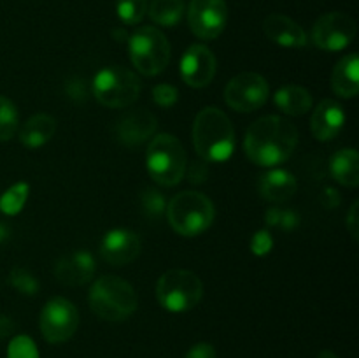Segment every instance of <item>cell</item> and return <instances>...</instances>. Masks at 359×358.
Wrapping results in <instances>:
<instances>
[{"instance_id": "cell-1", "label": "cell", "mask_w": 359, "mask_h": 358, "mask_svg": "<svg viewBox=\"0 0 359 358\" xmlns=\"http://www.w3.org/2000/svg\"><path fill=\"white\" fill-rule=\"evenodd\" d=\"M298 144V130L286 118L270 114L256 119L245 132L244 151L256 165L272 167L286 161Z\"/></svg>"}, {"instance_id": "cell-2", "label": "cell", "mask_w": 359, "mask_h": 358, "mask_svg": "<svg viewBox=\"0 0 359 358\" xmlns=\"http://www.w3.org/2000/svg\"><path fill=\"white\" fill-rule=\"evenodd\" d=\"M193 142L202 160L224 161L235 147V130L230 118L217 107H205L193 123Z\"/></svg>"}, {"instance_id": "cell-3", "label": "cell", "mask_w": 359, "mask_h": 358, "mask_svg": "<svg viewBox=\"0 0 359 358\" xmlns=\"http://www.w3.org/2000/svg\"><path fill=\"white\" fill-rule=\"evenodd\" d=\"M90 307L98 318L123 321L137 309V293L128 281L118 276H102L90 290Z\"/></svg>"}, {"instance_id": "cell-4", "label": "cell", "mask_w": 359, "mask_h": 358, "mask_svg": "<svg viewBox=\"0 0 359 358\" xmlns=\"http://www.w3.org/2000/svg\"><path fill=\"white\" fill-rule=\"evenodd\" d=\"M167 216L179 235L195 237L212 225L216 211L203 193L181 192L168 202Z\"/></svg>"}, {"instance_id": "cell-5", "label": "cell", "mask_w": 359, "mask_h": 358, "mask_svg": "<svg viewBox=\"0 0 359 358\" xmlns=\"http://www.w3.org/2000/svg\"><path fill=\"white\" fill-rule=\"evenodd\" d=\"M147 172L161 186H175L186 174V151L181 140L170 133H160L151 140L146 154Z\"/></svg>"}, {"instance_id": "cell-6", "label": "cell", "mask_w": 359, "mask_h": 358, "mask_svg": "<svg viewBox=\"0 0 359 358\" xmlns=\"http://www.w3.org/2000/svg\"><path fill=\"white\" fill-rule=\"evenodd\" d=\"M140 90V79L126 67H105L93 77V95L105 107H128L139 98Z\"/></svg>"}, {"instance_id": "cell-7", "label": "cell", "mask_w": 359, "mask_h": 358, "mask_svg": "<svg viewBox=\"0 0 359 358\" xmlns=\"http://www.w3.org/2000/svg\"><path fill=\"white\" fill-rule=\"evenodd\" d=\"M130 58L144 76H158L170 62V44L163 32L154 27H140L130 35Z\"/></svg>"}, {"instance_id": "cell-8", "label": "cell", "mask_w": 359, "mask_h": 358, "mask_svg": "<svg viewBox=\"0 0 359 358\" xmlns=\"http://www.w3.org/2000/svg\"><path fill=\"white\" fill-rule=\"evenodd\" d=\"M203 295V284L191 270L172 269L160 277L156 297L167 311L184 312L198 305Z\"/></svg>"}, {"instance_id": "cell-9", "label": "cell", "mask_w": 359, "mask_h": 358, "mask_svg": "<svg viewBox=\"0 0 359 358\" xmlns=\"http://www.w3.org/2000/svg\"><path fill=\"white\" fill-rule=\"evenodd\" d=\"M79 326V312L76 305L63 297H55L41 312V332L51 344L69 340Z\"/></svg>"}, {"instance_id": "cell-10", "label": "cell", "mask_w": 359, "mask_h": 358, "mask_svg": "<svg viewBox=\"0 0 359 358\" xmlns=\"http://www.w3.org/2000/svg\"><path fill=\"white\" fill-rule=\"evenodd\" d=\"M269 98V83L256 72H242L235 76L224 90V100L238 112H252Z\"/></svg>"}, {"instance_id": "cell-11", "label": "cell", "mask_w": 359, "mask_h": 358, "mask_svg": "<svg viewBox=\"0 0 359 358\" xmlns=\"http://www.w3.org/2000/svg\"><path fill=\"white\" fill-rule=\"evenodd\" d=\"M356 35V21L344 13H328L312 27V41L325 51H340L353 42Z\"/></svg>"}, {"instance_id": "cell-12", "label": "cell", "mask_w": 359, "mask_h": 358, "mask_svg": "<svg viewBox=\"0 0 359 358\" xmlns=\"http://www.w3.org/2000/svg\"><path fill=\"white\" fill-rule=\"evenodd\" d=\"M228 7L224 0H191L188 11L189 28L203 41H212L226 27Z\"/></svg>"}, {"instance_id": "cell-13", "label": "cell", "mask_w": 359, "mask_h": 358, "mask_svg": "<svg viewBox=\"0 0 359 358\" xmlns=\"http://www.w3.org/2000/svg\"><path fill=\"white\" fill-rule=\"evenodd\" d=\"M217 62L214 53L202 44H193L186 49L181 60V76L186 84L203 88L216 76Z\"/></svg>"}, {"instance_id": "cell-14", "label": "cell", "mask_w": 359, "mask_h": 358, "mask_svg": "<svg viewBox=\"0 0 359 358\" xmlns=\"http://www.w3.org/2000/svg\"><path fill=\"white\" fill-rule=\"evenodd\" d=\"M140 249H142L140 237L135 232L126 230V228L107 232L100 244L102 258L107 260L112 265H126L133 262L140 255Z\"/></svg>"}, {"instance_id": "cell-15", "label": "cell", "mask_w": 359, "mask_h": 358, "mask_svg": "<svg viewBox=\"0 0 359 358\" xmlns=\"http://www.w3.org/2000/svg\"><path fill=\"white\" fill-rule=\"evenodd\" d=\"M158 128V121L153 112L146 109H135L121 118L116 123V137L125 146L133 147L139 144L146 142Z\"/></svg>"}, {"instance_id": "cell-16", "label": "cell", "mask_w": 359, "mask_h": 358, "mask_svg": "<svg viewBox=\"0 0 359 358\" xmlns=\"http://www.w3.org/2000/svg\"><path fill=\"white\" fill-rule=\"evenodd\" d=\"M95 260L88 251H76L58 260L55 276L60 283L69 286H81L88 283L95 274Z\"/></svg>"}, {"instance_id": "cell-17", "label": "cell", "mask_w": 359, "mask_h": 358, "mask_svg": "<svg viewBox=\"0 0 359 358\" xmlns=\"http://www.w3.org/2000/svg\"><path fill=\"white\" fill-rule=\"evenodd\" d=\"M344 123H346V114L342 105L332 98H326L314 109L311 119L312 133L318 140H332L344 128Z\"/></svg>"}, {"instance_id": "cell-18", "label": "cell", "mask_w": 359, "mask_h": 358, "mask_svg": "<svg viewBox=\"0 0 359 358\" xmlns=\"http://www.w3.org/2000/svg\"><path fill=\"white\" fill-rule=\"evenodd\" d=\"M263 32L276 44L284 48H302L307 44L304 28L284 14H270L263 21Z\"/></svg>"}, {"instance_id": "cell-19", "label": "cell", "mask_w": 359, "mask_h": 358, "mask_svg": "<svg viewBox=\"0 0 359 358\" xmlns=\"http://www.w3.org/2000/svg\"><path fill=\"white\" fill-rule=\"evenodd\" d=\"M297 178L284 168H273L258 181V192L269 202H286L297 193Z\"/></svg>"}, {"instance_id": "cell-20", "label": "cell", "mask_w": 359, "mask_h": 358, "mask_svg": "<svg viewBox=\"0 0 359 358\" xmlns=\"http://www.w3.org/2000/svg\"><path fill=\"white\" fill-rule=\"evenodd\" d=\"M332 90L342 98L356 97L359 91V58L356 53L340 60L332 72Z\"/></svg>"}, {"instance_id": "cell-21", "label": "cell", "mask_w": 359, "mask_h": 358, "mask_svg": "<svg viewBox=\"0 0 359 358\" xmlns=\"http://www.w3.org/2000/svg\"><path fill=\"white\" fill-rule=\"evenodd\" d=\"M330 172L337 183L356 188L359 185V157L354 147H344L337 151L330 160Z\"/></svg>"}, {"instance_id": "cell-22", "label": "cell", "mask_w": 359, "mask_h": 358, "mask_svg": "<svg viewBox=\"0 0 359 358\" xmlns=\"http://www.w3.org/2000/svg\"><path fill=\"white\" fill-rule=\"evenodd\" d=\"M56 132V119L49 114H35L28 119L20 132V140L27 147H41Z\"/></svg>"}, {"instance_id": "cell-23", "label": "cell", "mask_w": 359, "mask_h": 358, "mask_svg": "<svg viewBox=\"0 0 359 358\" xmlns=\"http://www.w3.org/2000/svg\"><path fill=\"white\" fill-rule=\"evenodd\" d=\"M277 107L290 116H302L312 107V95L302 86H283L273 97Z\"/></svg>"}, {"instance_id": "cell-24", "label": "cell", "mask_w": 359, "mask_h": 358, "mask_svg": "<svg viewBox=\"0 0 359 358\" xmlns=\"http://www.w3.org/2000/svg\"><path fill=\"white\" fill-rule=\"evenodd\" d=\"M147 11L154 23L174 27L184 14V2L182 0H153Z\"/></svg>"}, {"instance_id": "cell-25", "label": "cell", "mask_w": 359, "mask_h": 358, "mask_svg": "<svg viewBox=\"0 0 359 358\" xmlns=\"http://www.w3.org/2000/svg\"><path fill=\"white\" fill-rule=\"evenodd\" d=\"M28 192H30V186L27 183H16V185L11 186L0 197V211L4 214H9V216L20 213L27 202Z\"/></svg>"}, {"instance_id": "cell-26", "label": "cell", "mask_w": 359, "mask_h": 358, "mask_svg": "<svg viewBox=\"0 0 359 358\" xmlns=\"http://www.w3.org/2000/svg\"><path fill=\"white\" fill-rule=\"evenodd\" d=\"M18 109L7 97L0 95V140L13 139L18 130Z\"/></svg>"}, {"instance_id": "cell-27", "label": "cell", "mask_w": 359, "mask_h": 358, "mask_svg": "<svg viewBox=\"0 0 359 358\" xmlns=\"http://www.w3.org/2000/svg\"><path fill=\"white\" fill-rule=\"evenodd\" d=\"M147 0H118L116 2V11L123 23L137 25L144 20L147 14Z\"/></svg>"}, {"instance_id": "cell-28", "label": "cell", "mask_w": 359, "mask_h": 358, "mask_svg": "<svg viewBox=\"0 0 359 358\" xmlns=\"http://www.w3.org/2000/svg\"><path fill=\"white\" fill-rule=\"evenodd\" d=\"M9 283L16 288L20 293L35 295L39 291V281L32 272H28L23 267H14L9 274Z\"/></svg>"}, {"instance_id": "cell-29", "label": "cell", "mask_w": 359, "mask_h": 358, "mask_svg": "<svg viewBox=\"0 0 359 358\" xmlns=\"http://www.w3.org/2000/svg\"><path fill=\"white\" fill-rule=\"evenodd\" d=\"M7 358H39L37 346L28 336H18L9 343Z\"/></svg>"}, {"instance_id": "cell-30", "label": "cell", "mask_w": 359, "mask_h": 358, "mask_svg": "<svg viewBox=\"0 0 359 358\" xmlns=\"http://www.w3.org/2000/svg\"><path fill=\"white\" fill-rule=\"evenodd\" d=\"M140 200H142L144 213L149 218H160L161 214L167 211V200H165V197L154 188H147L146 192L142 193V199Z\"/></svg>"}, {"instance_id": "cell-31", "label": "cell", "mask_w": 359, "mask_h": 358, "mask_svg": "<svg viewBox=\"0 0 359 358\" xmlns=\"http://www.w3.org/2000/svg\"><path fill=\"white\" fill-rule=\"evenodd\" d=\"M153 98L161 107H172L177 102L179 91L172 84H158L153 88Z\"/></svg>"}, {"instance_id": "cell-32", "label": "cell", "mask_w": 359, "mask_h": 358, "mask_svg": "<svg viewBox=\"0 0 359 358\" xmlns=\"http://www.w3.org/2000/svg\"><path fill=\"white\" fill-rule=\"evenodd\" d=\"M273 239L269 230H258L251 239V249L256 256H265L272 251Z\"/></svg>"}, {"instance_id": "cell-33", "label": "cell", "mask_w": 359, "mask_h": 358, "mask_svg": "<svg viewBox=\"0 0 359 358\" xmlns=\"http://www.w3.org/2000/svg\"><path fill=\"white\" fill-rule=\"evenodd\" d=\"M207 175H209V167H207V161L205 160L193 161V164L189 165L188 179L191 183H195V185H200V183L205 181Z\"/></svg>"}, {"instance_id": "cell-34", "label": "cell", "mask_w": 359, "mask_h": 358, "mask_svg": "<svg viewBox=\"0 0 359 358\" xmlns=\"http://www.w3.org/2000/svg\"><path fill=\"white\" fill-rule=\"evenodd\" d=\"M186 358H217V354L212 344L200 343V344H195V346L188 351Z\"/></svg>"}, {"instance_id": "cell-35", "label": "cell", "mask_w": 359, "mask_h": 358, "mask_svg": "<svg viewBox=\"0 0 359 358\" xmlns=\"http://www.w3.org/2000/svg\"><path fill=\"white\" fill-rule=\"evenodd\" d=\"M358 207H359V202H356L351 206V211L349 214H347V230H349V234L353 235V239H358V234H359V216H358Z\"/></svg>"}, {"instance_id": "cell-36", "label": "cell", "mask_w": 359, "mask_h": 358, "mask_svg": "<svg viewBox=\"0 0 359 358\" xmlns=\"http://www.w3.org/2000/svg\"><path fill=\"white\" fill-rule=\"evenodd\" d=\"M298 221H300V218L297 216V213H293V211H280L279 225L277 227H280L283 230H293L298 225Z\"/></svg>"}, {"instance_id": "cell-37", "label": "cell", "mask_w": 359, "mask_h": 358, "mask_svg": "<svg viewBox=\"0 0 359 358\" xmlns=\"http://www.w3.org/2000/svg\"><path fill=\"white\" fill-rule=\"evenodd\" d=\"M321 202L323 206L328 207V209H333L340 204V195L335 188H325L321 193Z\"/></svg>"}, {"instance_id": "cell-38", "label": "cell", "mask_w": 359, "mask_h": 358, "mask_svg": "<svg viewBox=\"0 0 359 358\" xmlns=\"http://www.w3.org/2000/svg\"><path fill=\"white\" fill-rule=\"evenodd\" d=\"M67 91H69V95L72 98H84V95H86V91H84V84L83 81H72V83L69 84V88H67Z\"/></svg>"}, {"instance_id": "cell-39", "label": "cell", "mask_w": 359, "mask_h": 358, "mask_svg": "<svg viewBox=\"0 0 359 358\" xmlns=\"http://www.w3.org/2000/svg\"><path fill=\"white\" fill-rule=\"evenodd\" d=\"M279 218H280V209H277V207H270V209L266 211L265 221L269 227H277V225H279Z\"/></svg>"}, {"instance_id": "cell-40", "label": "cell", "mask_w": 359, "mask_h": 358, "mask_svg": "<svg viewBox=\"0 0 359 358\" xmlns=\"http://www.w3.org/2000/svg\"><path fill=\"white\" fill-rule=\"evenodd\" d=\"M14 332V323L6 316H0V337H7Z\"/></svg>"}, {"instance_id": "cell-41", "label": "cell", "mask_w": 359, "mask_h": 358, "mask_svg": "<svg viewBox=\"0 0 359 358\" xmlns=\"http://www.w3.org/2000/svg\"><path fill=\"white\" fill-rule=\"evenodd\" d=\"M9 237V230H7V227L4 223H0V242L6 241V239Z\"/></svg>"}, {"instance_id": "cell-42", "label": "cell", "mask_w": 359, "mask_h": 358, "mask_svg": "<svg viewBox=\"0 0 359 358\" xmlns=\"http://www.w3.org/2000/svg\"><path fill=\"white\" fill-rule=\"evenodd\" d=\"M318 358H339V357H337V354L333 353V351L325 350V351H321V353H319Z\"/></svg>"}]
</instances>
